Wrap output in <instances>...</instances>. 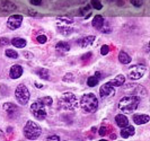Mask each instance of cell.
<instances>
[{"label": "cell", "mask_w": 150, "mask_h": 141, "mask_svg": "<svg viewBox=\"0 0 150 141\" xmlns=\"http://www.w3.org/2000/svg\"><path fill=\"white\" fill-rule=\"evenodd\" d=\"M42 133V129L38 123L33 121H27L26 125L24 126V135L30 140H36Z\"/></svg>", "instance_id": "277c9868"}, {"label": "cell", "mask_w": 150, "mask_h": 141, "mask_svg": "<svg viewBox=\"0 0 150 141\" xmlns=\"http://www.w3.org/2000/svg\"><path fill=\"white\" fill-rule=\"evenodd\" d=\"M90 4H91L93 7L95 9H97V10H100L103 8V5H102V2L99 0H90Z\"/></svg>", "instance_id": "4316f807"}, {"label": "cell", "mask_w": 150, "mask_h": 141, "mask_svg": "<svg viewBox=\"0 0 150 141\" xmlns=\"http://www.w3.org/2000/svg\"><path fill=\"white\" fill-rule=\"evenodd\" d=\"M149 120H150L149 115H147V114H134L133 115V121H134L135 124H138V125L148 123Z\"/></svg>", "instance_id": "7c38bea8"}, {"label": "cell", "mask_w": 150, "mask_h": 141, "mask_svg": "<svg viewBox=\"0 0 150 141\" xmlns=\"http://www.w3.org/2000/svg\"><path fill=\"white\" fill-rule=\"evenodd\" d=\"M41 2H42V0H30V4L33 6H40Z\"/></svg>", "instance_id": "d590c367"}, {"label": "cell", "mask_w": 150, "mask_h": 141, "mask_svg": "<svg viewBox=\"0 0 150 141\" xmlns=\"http://www.w3.org/2000/svg\"><path fill=\"white\" fill-rule=\"evenodd\" d=\"M4 138H5V134H4V132L0 130V140H2Z\"/></svg>", "instance_id": "ab89813d"}, {"label": "cell", "mask_w": 150, "mask_h": 141, "mask_svg": "<svg viewBox=\"0 0 150 141\" xmlns=\"http://www.w3.org/2000/svg\"><path fill=\"white\" fill-rule=\"evenodd\" d=\"M10 44V41L8 37H2L0 38V46H6V45Z\"/></svg>", "instance_id": "f1b7e54d"}, {"label": "cell", "mask_w": 150, "mask_h": 141, "mask_svg": "<svg viewBox=\"0 0 150 141\" xmlns=\"http://www.w3.org/2000/svg\"><path fill=\"white\" fill-rule=\"evenodd\" d=\"M15 96L17 102L19 104L26 105L28 103V101H30V91H28V88L24 84H19L15 90Z\"/></svg>", "instance_id": "8992f818"}, {"label": "cell", "mask_w": 150, "mask_h": 141, "mask_svg": "<svg viewBox=\"0 0 150 141\" xmlns=\"http://www.w3.org/2000/svg\"><path fill=\"white\" fill-rule=\"evenodd\" d=\"M104 23H105V19H104V17L100 15H96L94 17V19H93V26L96 28V30H100L102 27H103V25H104Z\"/></svg>", "instance_id": "9a60e30c"}, {"label": "cell", "mask_w": 150, "mask_h": 141, "mask_svg": "<svg viewBox=\"0 0 150 141\" xmlns=\"http://www.w3.org/2000/svg\"><path fill=\"white\" fill-rule=\"evenodd\" d=\"M111 85H113L114 87H121V86H123V84L125 82V77L123 76V74H119V76H116V78H114L113 80L111 81H108Z\"/></svg>", "instance_id": "ac0fdd59"}, {"label": "cell", "mask_w": 150, "mask_h": 141, "mask_svg": "<svg viewBox=\"0 0 150 141\" xmlns=\"http://www.w3.org/2000/svg\"><path fill=\"white\" fill-rule=\"evenodd\" d=\"M89 10H90V6H86V7L83 8L80 10V13H81V15H86V13H89Z\"/></svg>", "instance_id": "836d02e7"}, {"label": "cell", "mask_w": 150, "mask_h": 141, "mask_svg": "<svg viewBox=\"0 0 150 141\" xmlns=\"http://www.w3.org/2000/svg\"><path fill=\"white\" fill-rule=\"evenodd\" d=\"M30 112L32 114L34 115V118L38 121H43L45 120L47 113H46V110H45V105L43 103H41L40 101H35L33 104L30 105Z\"/></svg>", "instance_id": "5b68a950"}, {"label": "cell", "mask_w": 150, "mask_h": 141, "mask_svg": "<svg viewBox=\"0 0 150 141\" xmlns=\"http://www.w3.org/2000/svg\"><path fill=\"white\" fill-rule=\"evenodd\" d=\"M58 30L60 32L62 35H70L71 33L75 32L74 28H71V27H69V26H59V27H58Z\"/></svg>", "instance_id": "603a6c76"}, {"label": "cell", "mask_w": 150, "mask_h": 141, "mask_svg": "<svg viewBox=\"0 0 150 141\" xmlns=\"http://www.w3.org/2000/svg\"><path fill=\"white\" fill-rule=\"evenodd\" d=\"M115 122H116L117 126H120V128H123V126H125L129 124L128 118H127L125 115H123V114H117V115L115 116Z\"/></svg>", "instance_id": "2e32d148"}, {"label": "cell", "mask_w": 150, "mask_h": 141, "mask_svg": "<svg viewBox=\"0 0 150 141\" xmlns=\"http://www.w3.org/2000/svg\"><path fill=\"white\" fill-rule=\"evenodd\" d=\"M38 101H40L41 103H43L45 106H51V105H52V103H53V99L51 98V97H49V96L42 97V98H40Z\"/></svg>", "instance_id": "d4e9b609"}, {"label": "cell", "mask_w": 150, "mask_h": 141, "mask_svg": "<svg viewBox=\"0 0 150 141\" xmlns=\"http://www.w3.org/2000/svg\"><path fill=\"white\" fill-rule=\"evenodd\" d=\"M62 80L64 82H72L75 80V76L72 74H64V77L62 78Z\"/></svg>", "instance_id": "83f0119b"}, {"label": "cell", "mask_w": 150, "mask_h": 141, "mask_svg": "<svg viewBox=\"0 0 150 141\" xmlns=\"http://www.w3.org/2000/svg\"><path fill=\"white\" fill-rule=\"evenodd\" d=\"M146 67L141 64H134L129 69V78L131 80H138L146 74Z\"/></svg>", "instance_id": "52a82bcc"}, {"label": "cell", "mask_w": 150, "mask_h": 141, "mask_svg": "<svg viewBox=\"0 0 150 141\" xmlns=\"http://www.w3.org/2000/svg\"><path fill=\"white\" fill-rule=\"evenodd\" d=\"M115 94V89H114V86L111 85L110 82H106L100 88H99V96L102 98H105V97H110L113 96Z\"/></svg>", "instance_id": "9c48e42d"}, {"label": "cell", "mask_w": 150, "mask_h": 141, "mask_svg": "<svg viewBox=\"0 0 150 141\" xmlns=\"http://www.w3.org/2000/svg\"><path fill=\"white\" fill-rule=\"evenodd\" d=\"M23 67L22 66H19V64H15V66H13V67L10 68V71H9V76H10V78L11 79H17V78H19L23 74Z\"/></svg>", "instance_id": "30bf717a"}, {"label": "cell", "mask_w": 150, "mask_h": 141, "mask_svg": "<svg viewBox=\"0 0 150 141\" xmlns=\"http://www.w3.org/2000/svg\"><path fill=\"white\" fill-rule=\"evenodd\" d=\"M140 103V97L137 95H128L122 97L119 102V108L123 113H132Z\"/></svg>", "instance_id": "6da1fadb"}, {"label": "cell", "mask_w": 150, "mask_h": 141, "mask_svg": "<svg viewBox=\"0 0 150 141\" xmlns=\"http://www.w3.org/2000/svg\"><path fill=\"white\" fill-rule=\"evenodd\" d=\"M11 44L14 45L15 47L23 49V47L26 45V41H25L24 38H21V37H15V38L11 41Z\"/></svg>", "instance_id": "ffe728a7"}, {"label": "cell", "mask_w": 150, "mask_h": 141, "mask_svg": "<svg viewBox=\"0 0 150 141\" xmlns=\"http://www.w3.org/2000/svg\"><path fill=\"white\" fill-rule=\"evenodd\" d=\"M36 74L40 76V78L45 79V80H47V79L50 78L49 70H47V69H45V68H40V69H38V70H36Z\"/></svg>", "instance_id": "7402d4cb"}, {"label": "cell", "mask_w": 150, "mask_h": 141, "mask_svg": "<svg viewBox=\"0 0 150 141\" xmlns=\"http://www.w3.org/2000/svg\"><path fill=\"white\" fill-rule=\"evenodd\" d=\"M55 49H57V51H60V52H68L70 50V45L68 44L67 42H59L55 45Z\"/></svg>", "instance_id": "44dd1931"}, {"label": "cell", "mask_w": 150, "mask_h": 141, "mask_svg": "<svg viewBox=\"0 0 150 141\" xmlns=\"http://www.w3.org/2000/svg\"><path fill=\"white\" fill-rule=\"evenodd\" d=\"M108 52H110V46H108V45H103L102 49H100V53H102L103 55H106Z\"/></svg>", "instance_id": "4dcf8cb0"}, {"label": "cell", "mask_w": 150, "mask_h": 141, "mask_svg": "<svg viewBox=\"0 0 150 141\" xmlns=\"http://www.w3.org/2000/svg\"><path fill=\"white\" fill-rule=\"evenodd\" d=\"M36 40H38V42L40 44H44V43H46V41H47V38H46L45 35H38L36 37Z\"/></svg>", "instance_id": "f546056e"}, {"label": "cell", "mask_w": 150, "mask_h": 141, "mask_svg": "<svg viewBox=\"0 0 150 141\" xmlns=\"http://www.w3.org/2000/svg\"><path fill=\"white\" fill-rule=\"evenodd\" d=\"M28 14H30V16H36L38 15V13H36V11H34V10H33V11H32V10H28Z\"/></svg>", "instance_id": "f35d334b"}, {"label": "cell", "mask_w": 150, "mask_h": 141, "mask_svg": "<svg viewBox=\"0 0 150 141\" xmlns=\"http://www.w3.org/2000/svg\"><path fill=\"white\" fill-rule=\"evenodd\" d=\"M105 134H106V128H104V126H102V128L99 129V135L104 137Z\"/></svg>", "instance_id": "8d00e7d4"}, {"label": "cell", "mask_w": 150, "mask_h": 141, "mask_svg": "<svg viewBox=\"0 0 150 141\" xmlns=\"http://www.w3.org/2000/svg\"><path fill=\"white\" fill-rule=\"evenodd\" d=\"M22 23H23L22 15H11L7 21V27L9 30H15L21 27Z\"/></svg>", "instance_id": "ba28073f"}, {"label": "cell", "mask_w": 150, "mask_h": 141, "mask_svg": "<svg viewBox=\"0 0 150 141\" xmlns=\"http://www.w3.org/2000/svg\"><path fill=\"white\" fill-rule=\"evenodd\" d=\"M90 57H91V53H87V54H85V55H83L81 59H83V60H86V59L88 60L90 58Z\"/></svg>", "instance_id": "74e56055"}, {"label": "cell", "mask_w": 150, "mask_h": 141, "mask_svg": "<svg viewBox=\"0 0 150 141\" xmlns=\"http://www.w3.org/2000/svg\"><path fill=\"white\" fill-rule=\"evenodd\" d=\"M58 21H60V22H64L66 24H72V19H70V18H64V17H58L57 18Z\"/></svg>", "instance_id": "d6a6232c"}, {"label": "cell", "mask_w": 150, "mask_h": 141, "mask_svg": "<svg viewBox=\"0 0 150 141\" xmlns=\"http://www.w3.org/2000/svg\"><path fill=\"white\" fill-rule=\"evenodd\" d=\"M131 4L135 7H141L143 5V0H131Z\"/></svg>", "instance_id": "1f68e13d"}, {"label": "cell", "mask_w": 150, "mask_h": 141, "mask_svg": "<svg viewBox=\"0 0 150 141\" xmlns=\"http://www.w3.org/2000/svg\"><path fill=\"white\" fill-rule=\"evenodd\" d=\"M16 8L17 7L10 1H7V0H1L0 1V9L2 11H13V10H15Z\"/></svg>", "instance_id": "4fadbf2b"}, {"label": "cell", "mask_w": 150, "mask_h": 141, "mask_svg": "<svg viewBox=\"0 0 150 141\" xmlns=\"http://www.w3.org/2000/svg\"><path fill=\"white\" fill-rule=\"evenodd\" d=\"M46 139H47V140H57V141H59V140H60V137H58V135H49Z\"/></svg>", "instance_id": "e575fe53"}, {"label": "cell", "mask_w": 150, "mask_h": 141, "mask_svg": "<svg viewBox=\"0 0 150 141\" xmlns=\"http://www.w3.org/2000/svg\"><path fill=\"white\" fill-rule=\"evenodd\" d=\"M119 60H120L121 63H123V64H128V63L131 62V57H130L127 52L121 51V52L119 53Z\"/></svg>", "instance_id": "d6986e66"}, {"label": "cell", "mask_w": 150, "mask_h": 141, "mask_svg": "<svg viewBox=\"0 0 150 141\" xmlns=\"http://www.w3.org/2000/svg\"><path fill=\"white\" fill-rule=\"evenodd\" d=\"M58 104L61 108L67 111H75L79 107V102L75 94L72 93H64L62 94L58 101Z\"/></svg>", "instance_id": "7a4b0ae2"}, {"label": "cell", "mask_w": 150, "mask_h": 141, "mask_svg": "<svg viewBox=\"0 0 150 141\" xmlns=\"http://www.w3.org/2000/svg\"><path fill=\"white\" fill-rule=\"evenodd\" d=\"M4 110L7 112L9 116H13L14 114L18 113V107L13 104V103H5L4 104Z\"/></svg>", "instance_id": "5bb4252c"}, {"label": "cell", "mask_w": 150, "mask_h": 141, "mask_svg": "<svg viewBox=\"0 0 150 141\" xmlns=\"http://www.w3.org/2000/svg\"><path fill=\"white\" fill-rule=\"evenodd\" d=\"M5 53H6V57H8V58H11V59H17L18 58V53L14 51V50H11V49L6 50Z\"/></svg>", "instance_id": "484cf974"}, {"label": "cell", "mask_w": 150, "mask_h": 141, "mask_svg": "<svg viewBox=\"0 0 150 141\" xmlns=\"http://www.w3.org/2000/svg\"><path fill=\"white\" fill-rule=\"evenodd\" d=\"M122 130H121V137L122 138H124V139H127V138H130L131 135H133L135 132V129L134 126L132 125H125L123 126V128H121Z\"/></svg>", "instance_id": "8fae6325"}, {"label": "cell", "mask_w": 150, "mask_h": 141, "mask_svg": "<svg viewBox=\"0 0 150 141\" xmlns=\"http://www.w3.org/2000/svg\"><path fill=\"white\" fill-rule=\"evenodd\" d=\"M111 138H112V139H115V138H116V135H115V133L111 134Z\"/></svg>", "instance_id": "7bdbcfd3"}, {"label": "cell", "mask_w": 150, "mask_h": 141, "mask_svg": "<svg viewBox=\"0 0 150 141\" xmlns=\"http://www.w3.org/2000/svg\"><path fill=\"white\" fill-rule=\"evenodd\" d=\"M148 52H149V45L147 44L146 45V53H148Z\"/></svg>", "instance_id": "b9f144b4"}, {"label": "cell", "mask_w": 150, "mask_h": 141, "mask_svg": "<svg viewBox=\"0 0 150 141\" xmlns=\"http://www.w3.org/2000/svg\"><path fill=\"white\" fill-rule=\"evenodd\" d=\"M79 106H81V108L87 113H94L98 107V99L93 93L85 94L79 102Z\"/></svg>", "instance_id": "3957f363"}, {"label": "cell", "mask_w": 150, "mask_h": 141, "mask_svg": "<svg viewBox=\"0 0 150 141\" xmlns=\"http://www.w3.org/2000/svg\"><path fill=\"white\" fill-rule=\"evenodd\" d=\"M35 86H36L38 88H43V85H40V84H38V82H35Z\"/></svg>", "instance_id": "60d3db41"}, {"label": "cell", "mask_w": 150, "mask_h": 141, "mask_svg": "<svg viewBox=\"0 0 150 141\" xmlns=\"http://www.w3.org/2000/svg\"><path fill=\"white\" fill-rule=\"evenodd\" d=\"M98 81H99V79H98L96 76H91V77H89V78L87 79V85H88L89 87H95L98 84Z\"/></svg>", "instance_id": "cb8c5ba5"}, {"label": "cell", "mask_w": 150, "mask_h": 141, "mask_svg": "<svg viewBox=\"0 0 150 141\" xmlns=\"http://www.w3.org/2000/svg\"><path fill=\"white\" fill-rule=\"evenodd\" d=\"M95 41V36H86L81 38V40H79L78 41V44L80 45L81 47H87V46H89V45L93 44V42Z\"/></svg>", "instance_id": "e0dca14e"}]
</instances>
